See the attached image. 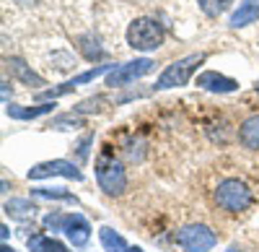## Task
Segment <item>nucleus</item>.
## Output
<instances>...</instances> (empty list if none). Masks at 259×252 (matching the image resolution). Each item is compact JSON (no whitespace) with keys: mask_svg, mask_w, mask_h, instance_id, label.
Listing matches in <instances>:
<instances>
[{"mask_svg":"<svg viewBox=\"0 0 259 252\" xmlns=\"http://www.w3.org/2000/svg\"><path fill=\"white\" fill-rule=\"evenodd\" d=\"M78 42H80V52H83L85 60H104V57H106V50L99 45V39H94V37H80Z\"/></svg>","mask_w":259,"mask_h":252,"instance_id":"nucleus-17","label":"nucleus"},{"mask_svg":"<svg viewBox=\"0 0 259 252\" xmlns=\"http://www.w3.org/2000/svg\"><path fill=\"white\" fill-rule=\"evenodd\" d=\"M228 252H241V249H236V247H231V249H228Z\"/></svg>","mask_w":259,"mask_h":252,"instance_id":"nucleus-28","label":"nucleus"},{"mask_svg":"<svg viewBox=\"0 0 259 252\" xmlns=\"http://www.w3.org/2000/svg\"><path fill=\"white\" fill-rule=\"evenodd\" d=\"M94 143V133H85L83 138H80V143H78V156H80V161H85V159H89V146Z\"/></svg>","mask_w":259,"mask_h":252,"instance_id":"nucleus-24","label":"nucleus"},{"mask_svg":"<svg viewBox=\"0 0 259 252\" xmlns=\"http://www.w3.org/2000/svg\"><path fill=\"white\" fill-rule=\"evenodd\" d=\"M34 203L31 200H26V198H11V200H6V213L11 216V219H18V221H26V219H31L34 216Z\"/></svg>","mask_w":259,"mask_h":252,"instance_id":"nucleus-14","label":"nucleus"},{"mask_svg":"<svg viewBox=\"0 0 259 252\" xmlns=\"http://www.w3.org/2000/svg\"><path fill=\"white\" fill-rule=\"evenodd\" d=\"M205 62V52H197V55H187L177 62H171V65H166V70L158 76L156 81V91H166V89H174V86H187L192 73L197 70V65H202Z\"/></svg>","mask_w":259,"mask_h":252,"instance_id":"nucleus-4","label":"nucleus"},{"mask_svg":"<svg viewBox=\"0 0 259 252\" xmlns=\"http://www.w3.org/2000/svg\"><path fill=\"white\" fill-rule=\"evenodd\" d=\"M239 140L244 149H251V151H259V115H251L241 122L239 128Z\"/></svg>","mask_w":259,"mask_h":252,"instance_id":"nucleus-12","label":"nucleus"},{"mask_svg":"<svg viewBox=\"0 0 259 252\" xmlns=\"http://www.w3.org/2000/svg\"><path fill=\"white\" fill-rule=\"evenodd\" d=\"M197 86L212 94H233V91H239V81H233L223 73H215V70H205L197 76Z\"/></svg>","mask_w":259,"mask_h":252,"instance_id":"nucleus-8","label":"nucleus"},{"mask_svg":"<svg viewBox=\"0 0 259 252\" xmlns=\"http://www.w3.org/2000/svg\"><path fill=\"white\" fill-rule=\"evenodd\" d=\"M153 68H156V62L150 57H138V60L122 62V65H117L112 73H106V86L109 89H122V86H127V83L148 76Z\"/></svg>","mask_w":259,"mask_h":252,"instance_id":"nucleus-6","label":"nucleus"},{"mask_svg":"<svg viewBox=\"0 0 259 252\" xmlns=\"http://www.w3.org/2000/svg\"><path fill=\"white\" fill-rule=\"evenodd\" d=\"M83 125V120H80V115H60V117H55V120H50V128H57V130H73V128H80Z\"/></svg>","mask_w":259,"mask_h":252,"instance_id":"nucleus-19","label":"nucleus"},{"mask_svg":"<svg viewBox=\"0 0 259 252\" xmlns=\"http://www.w3.org/2000/svg\"><path fill=\"white\" fill-rule=\"evenodd\" d=\"M212 198H215V203H218V208H223V211H228V213H241L251 205V190L246 187V182L233 179V177L218 182Z\"/></svg>","mask_w":259,"mask_h":252,"instance_id":"nucleus-3","label":"nucleus"},{"mask_svg":"<svg viewBox=\"0 0 259 252\" xmlns=\"http://www.w3.org/2000/svg\"><path fill=\"white\" fill-rule=\"evenodd\" d=\"M101 104H106V96H91L85 101H78L73 112L75 115H91V112H101Z\"/></svg>","mask_w":259,"mask_h":252,"instance_id":"nucleus-20","label":"nucleus"},{"mask_svg":"<svg viewBox=\"0 0 259 252\" xmlns=\"http://www.w3.org/2000/svg\"><path fill=\"white\" fill-rule=\"evenodd\" d=\"M47 177H68V179H75L80 182L83 179V172L73 161H65V159H55V161H41V164H34L29 169V179H47Z\"/></svg>","mask_w":259,"mask_h":252,"instance_id":"nucleus-7","label":"nucleus"},{"mask_svg":"<svg viewBox=\"0 0 259 252\" xmlns=\"http://www.w3.org/2000/svg\"><path fill=\"white\" fill-rule=\"evenodd\" d=\"M65 221H68V216L52 211V213L45 216V229H47V232H65Z\"/></svg>","mask_w":259,"mask_h":252,"instance_id":"nucleus-22","label":"nucleus"},{"mask_svg":"<svg viewBox=\"0 0 259 252\" xmlns=\"http://www.w3.org/2000/svg\"><path fill=\"white\" fill-rule=\"evenodd\" d=\"M256 94H259V86H256Z\"/></svg>","mask_w":259,"mask_h":252,"instance_id":"nucleus-29","label":"nucleus"},{"mask_svg":"<svg viewBox=\"0 0 259 252\" xmlns=\"http://www.w3.org/2000/svg\"><path fill=\"white\" fill-rule=\"evenodd\" d=\"M0 252H13V247H8V244H3V249H0Z\"/></svg>","mask_w":259,"mask_h":252,"instance_id":"nucleus-27","label":"nucleus"},{"mask_svg":"<svg viewBox=\"0 0 259 252\" xmlns=\"http://www.w3.org/2000/svg\"><path fill=\"white\" fill-rule=\"evenodd\" d=\"M256 18H259V0H244L239 11H233V16H231V26L241 29V26L254 24Z\"/></svg>","mask_w":259,"mask_h":252,"instance_id":"nucleus-13","label":"nucleus"},{"mask_svg":"<svg viewBox=\"0 0 259 252\" xmlns=\"http://www.w3.org/2000/svg\"><path fill=\"white\" fill-rule=\"evenodd\" d=\"M6 65L11 68V76L18 78L21 83H26V86H31V89H41V86H45V78L36 76L21 57H6Z\"/></svg>","mask_w":259,"mask_h":252,"instance_id":"nucleus-10","label":"nucleus"},{"mask_svg":"<svg viewBox=\"0 0 259 252\" xmlns=\"http://www.w3.org/2000/svg\"><path fill=\"white\" fill-rule=\"evenodd\" d=\"M233 0H200V8L207 13V16H218L223 11H228V6Z\"/></svg>","mask_w":259,"mask_h":252,"instance_id":"nucleus-21","label":"nucleus"},{"mask_svg":"<svg viewBox=\"0 0 259 252\" xmlns=\"http://www.w3.org/2000/svg\"><path fill=\"white\" fill-rule=\"evenodd\" d=\"M99 239H101V244H104L106 252H124V249H127L124 237L117 234L112 226H101V229H99Z\"/></svg>","mask_w":259,"mask_h":252,"instance_id":"nucleus-15","label":"nucleus"},{"mask_svg":"<svg viewBox=\"0 0 259 252\" xmlns=\"http://www.w3.org/2000/svg\"><path fill=\"white\" fill-rule=\"evenodd\" d=\"M127 45L135 52H153L163 45V26L156 18H135L127 26Z\"/></svg>","mask_w":259,"mask_h":252,"instance_id":"nucleus-1","label":"nucleus"},{"mask_svg":"<svg viewBox=\"0 0 259 252\" xmlns=\"http://www.w3.org/2000/svg\"><path fill=\"white\" fill-rule=\"evenodd\" d=\"M29 249H31V252H68V247H65L60 239L45 237V234L31 237V239H29Z\"/></svg>","mask_w":259,"mask_h":252,"instance_id":"nucleus-16","label":"nucleus"},{"mask_svg":"<svg viewBox=\"0 0 259 252\" xmlns=\"http://www.w3.org/2000/svg\"><path fill=\"white\" fill-rule=\"evenodd\" d=\"M130 161H143L145 156V143L143 140H127V149H124Z\"/></svg>","mask_w":259,"mask_h":252,"instance_id":"nucleus-23","label":"nucleus"},{"mask_svg":"<svg viewBox=\"0 0 259 252\" xmlns=\"http://www.w3.org/2000/svg\"><path fill=\"white\" fill-rule=\"evenodd\" d=\"M96 182L106 195H122L127 187V172L119 159L112 156V151H104L96 159Z\"/></svg>","mask_w":259,"mask_h":252,"instance_id":"nucleus-2","label":"nucleus"},{"mask_svg":"<svg viewBox=\"0 0 259 252\" xmlns=\"http://www.w3.org/2000/svg\"><path fill=\"white\" fill-rule=\"evenodd\" d=\"M55 110V101H41V104H34V107H18V104H8V117L13 120H36L41 115H50Z\"/></svg>","mask_w":259,"mask_h":252,"instance_id":"nucleus-11","label":"nucleus"},{"mask_svg":"<svg viewBox=\"0 0 259 252\" xmlns=\"http://www.w3.org/2000/svg\"><path fill=\"white\" fill-rule=\"evenodd\" d=\"M65 237L73 247H85L91 239V224L80 213H70L68 221H65Z\"/></svg>","mask_w":259,"mask_h":252,"instance_id":"nucleus-9","label":"nucleus"},{"mask_svg":"<svg viewBox=\"0 0 259 252\" xmlns=\"http://www.w3.org/2000/svg\"><path fill=\"white\" fill-rule=\"evenodd\" d=\"M31 195L34 198H45V200H70V203H75V198L65 190V187H34Z\"/></svg>","mask_w":259,"mask_h":252,"instance_id":"nucleus-18","label":"nucleus"},{"mask_svg":"<svg viewBox=\"0 0 259 252\" xmlns=\"http://www.w3.org/2000/svg\"><path fill=\"white\" fill-rule=\"evenodd\" d=\"M8 234H11V232H8V226H0V237L8 239Z\"/></svg>","mask_w":259,"mask_h":252,"instance_id":"nucleus-25","label":"nucleus"},{"mask_svg":"<svg viewBox=\"0 0 259 252\" xmlns=\"http://www.w3.org/2000/svg\"><path fill=\"white\" fill-rule=\"evenodd\" d=\"M177 244L187 252H207L218 244V237L205 224H189L177 232Z\"/></svg>","mask_w":259,"mask_h":252,"instance_id":"nucleus-5","label":"nucleus"},{"mask_svg":"<svg viewBox=\"0 0 259 252\" xmlns=\"http://www.w3.org/2000/svg\"><path fill=\"white\" fill-rule=\"evenodd\" d=\"M124 252H143V249H140V247H127Z\"/></svg>","mask_w":259,"mask_h":252,"instance_id":"nucleus-26","label":"nucleus"}]
</instances>
